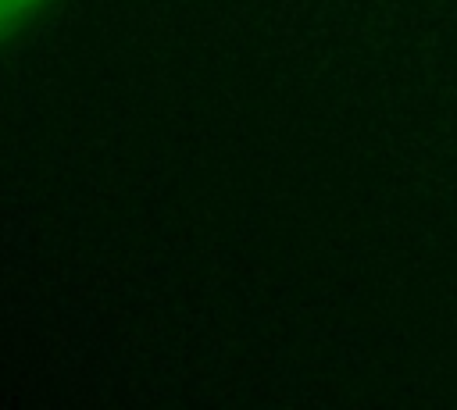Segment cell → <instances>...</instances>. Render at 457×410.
Returning a JSON list of instances; mask_svg holds the SVG:
<instances>
[{
    "instance_id": "cell-1",
    "label": "cell",
    "mask_w": 457,
    "mask_h": 410,
    "mask_svg": "<svg viewBox=\"0 0 457 410\" xmlns=\"http://www.w3.org/2000/svg\"><path fill=\"white\" fill-rule=\"evenodd\" d=\"M54 0H0V39L25 29L32 18H39Z\"/></svg>"
}]
</instances>
